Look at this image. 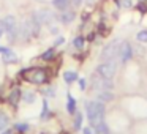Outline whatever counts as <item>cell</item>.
<instances>
[{
	"instance_id": "cell-16",
	"label": "cell",
	"mask_w": 147,
	"mask_h": 134,
	"mask_svg": "<svg viewBox=\"0 0 147 134\" xmlns=\"http://www.w3.org/2000/svg\"><path fill=\"white\" fill-rule=\"evenodd\" d=\"M63 80L67 84H73L78 80V73H74V71H65L63 73Z\"/></svg>"
},
{
	"instance_id": "cell-18",
	"label": "cell",
	"mask_w": 147,
	"mask_h": 134,
	"mask_svg": "<svg viewBox=\"0 0 147 134\" xmlns=\"http://www.w3.org/2000/svg\"><path fill=\"white\" fill-rule=\"evenodd\" d=\"M67 109L71 115L76 114V99L73 98L71 95H68V103H67Z\"/></svg>"
},
{
	"instance_id": "cell-14",
	"label": "cell",
	"mask_w": 147,
	"mask_h": 134,
	"mask_svg": "<svg viewBox=\"0 0 147 134\" xmlns=\"http://www.w3.org/2000/svg\"><path fill=\"white\" fill-rule=\"evenodd\" d=\"M55 49L54 48H51V49H46L45 52L41 54V60H45V62H51V60H54L55 58Z\"/></svg>"
},
{
	"instance_id": "cell-15",
	"label": "cell",
	"mask_w": 147,
	"mask_h": 134,
	"mask_svg": "<svg viewBox=\"0 0 147 134\" xmlns=\"http://www.w3.org/2000/svg\"><path fill=\"white\" fill-rule=\"evenodd\" d=\"M95 134H111V131H109V126L105 123V121H101V123L95 125Z\"/></svg>"
},
{
	"instance_id": "cell-30",
	"label": "cell",
	"mask_w": 147,
	"mask_h": 134,
	"mask_svg": "<svg viewBox=\"0 0 147 134\" xmlns=\"http://www.w3.org/2000/svg\"><path fill=\"white\" fill-rule=\"evenodd\" d=\"M3 33H5V27H3V22L0 21V38L3 36Z\"/></svg>"
},
{
	"instance_id": "cell-17",
	"label": "cell",
	"mask_w": 147,
	"mask_h": 134,
	"mask_svg": "<svg viewBox=\"0 0 147 134\" xmlns=\"http://www.w3.org/2000/svg\"><path fill=\"white\" fill-rule=\"evenodd\" d=\"M8 125H10V118H8V115L5 114V112L0 111V131H5L8 128Z\"/></svg>"
},
{
	"instance_id": "cell-8",
	"label": "cell",
	"mask_w": 147,
	"mask_h": 134,
	"mask_svg": "<svg viewBox=\"0 0 147 134\" xmlns=\"http://www.w3.org/2000/svg\"><path fill=\"white\" fill-rule=\"evenodd\" d=\"M133 57V46L128 41H122L120 43V49H119V62L122 65L128 63Z\"/></svg>"
},
{
	"instance_id": "cell-1",
	"label": "cell",
	"mask_w": 147,
	"mask_h": 134,
	"mask_svg": "<svg viewBox=\"0 0 147 134\" xmlns=\"http://www.w3.org/2000/svg\"><path fill=\"white\" fill-rule=\"evenodd\" d=\"M105 112H106L105 103L98 101V99H95V101H86V114H87V118H89L92 126L105 121Z\"/></svg>"
},
{
	"instance_id": "cell-23",
	"label": "cell",
	"mask_w": 147,
	"mask_h": 134,
	"mask_svg": "<svg viewBox=\"0 0 147 134\" xmlns=\"http://www.w3.org/2000/svg\"><path fill=\"white\" fill-rule=\"evenodd\" d=\"M14 128H16V131H19V133H26V131H29V125L27 123H18Z\"/></svg>"
},
{
	"instance_id": "cell-12",
	"label": "cell",
	"mask_w": 147,
	"mask_h": 134,
	"mask_svg": "<svg viewBox=\"0 0 147 134\" xmlns=\"http://www.w3.org/2000/svg\"><path fill=\"white\" fill-rule=\"evenodd\" d=\"M2 60H3V63H18V60H19V58H18V55L14 54L13 51H10V49H8L7 52H3V54H2Z\"/></svg>"
},
{
	"instance_id": "cell-27",
	"label": "cell",
	"mask_w": 147,
	"mask_h": 134,
	"mask_svg": "<svg viewBox=\"0 0 147 134\" xmlns=\"http://www.w3.org/2000/svg\"><path fill=\"white\" fill-rule=\"evenodd\" d=\"M63 43H65V38H63V36H57V40H55L54 46H60V44H63Z\"/></svg>"
},
{
	"instance_id": "cell-10",
	"label": "cell",
	"mask_w": 147,
	"mask_h": 134,
	"mask_svg": "<svg viewBox=\"0 0 147 134\" xmlns=\"http://www.w3.org/2000/svg\"><path fill=\"white\" fill-rule=\"evenodd\" d=\"M74 17H76L74 11H71V10H63V11H60V14H59L57 19L60 21L62 24H70V22H73V21H74Z\"/></svg>"
},
{
	"instance_id": "cell-13",
	"label": "cell",
	"mask_w": 147,
	"mask_h": 134,
	"mask_svg": "<svg viewBox=\"0 0 147 134\" xmlns=\"http://www.w3.org/2000/svg\"><path fill=\"white\" fill-rule=\"evenodd\" d=\"M70 3H71L70 0H52V7H54L55 10H59V11L68 10Z\"/></svg>"
},
{
	"instance_id": "cell-6",
	"label": "cell",
	"mask_w": 147,
	"mask_h": 134,
	"mask_svg": "<svg viewBox=\"0 0 147 134\" xmlns=\"http://www.w3.org/2000/svg\"><path fill=\"white\" fill-rule=\"evenodd\" d=\"M96 73L106 79H114L117 73V62H101L96 66Z\"/></svg>"
},
{
	"instance_id": "cell-22",
	"label": "cell",
	"mask_w": 147,
	"mask_h": 134,
	"mask_svg": "<svg viewBox=\"0 0 147 134\" xmlns=\"http://www.w3.org/2000/svg\"><path fill=\"white\" fill-rule=\"evenodd\" d=\"M84 41H86V40H84V36H76V38L73 40V46L76 49H82L84 48Z\"/></svg>"
},
{
	"instance_id": "cell-19",
	"label": "cell",
	"mask_w": 147,
	"mask_h": 134,
	"mask_svg": "<svg viewBox=\"0 0 147 134\" xmlns=\"http://www.w3.org/2000/svg\"><path fill=\"white\" fill-rule=\"evenodd\" d=\"M136 41L141 44H146L147 43V29H142L136 33Z\"/></svg>"
},
{
	"instance_id": "cell-7",
	"label": "cell",
	"mask_w": 147,
	"mask_h": 134,
	"mask_svg": "<svg viewBox=\"0 0 147 134\" xmlns=\"http://www.w3.org/2000/svg\"><path fill=\"white\" fill-rule=\"evenodd\" d=\"M33 17H35L41 25H49V24L55 19V14L52 13L51 10H48V8H41V10L33 11Z\"/></svg>"
},
{
	"instance_id": "cell-4",
	"label": "cell",
	"mask_w": 147,
	"mask_h": 134,
	"mask_svg": "<svg viewBox=\"0 0 147 134\" xmlns=\"http://www.w3.org/2000/svg\"><path fill=\"white\" fill-rule=\"evenodd\" d=\"M90 88L93 92H101V90H112L114 88V82L112 79H106V77L100 76L98 73H93L90 76Z\"/></svg>"
},
{
	"instance_id": "cell-26",
	"label": "cell",
	"mask_w": 147,
	"mask_h": 134,
	"mask_svg": "<svg viewBox=\"0 0 147 134\" xmlns=\"http://www.w3.org/2000/svg\"><path fill=\"white\" fill-rule=\"evenodd\" d=\"M41 117L43 118H46V117H48V103H43V115H41Z\"/></svg>"
},
{
	"instance_id": "cell-21",
	"label": "cell",
	"mask_w": 147,
	"mask_h": 134,
	"mask_svg": "<svg viewBox=\"0 0 147 134\" xmlns=\"http://www.w3.org/2000/svg\"><path fill=\"white\" fill-rule=\"evenodd\" d=\"M22 99H24L26 103H29V104H30V103L35 101V93L30 92V90H26V92L22 93Z\"/></svg>"
},
{
	"instance_id": "cell-5",
	"label": "cell",
	"mask_w": 147,
	"mask_h": 134,
	"mask_svg": "<svg viewBox=\"0 0 147 134\" xmlns=\"http://www.w3.org/2000/svg\"><path fill=\"white\" fill-rule=\"evenodd\" d=\"M2 22H3L5 33H7L8 40H10L11 43L16 41V40H18V27H19L16 17H14L13 14H8V16H5L3 19H2Z\"/></svg>"
},
{
	"instance_id": "cell-33",
	"label": "cell",
	"mask_w": 147,
	"mask_h": 134,
	"mask_svg": "<svg viewBox=\"0 0 147 134\" xmlns=\"http://www.w3.org/2000/svg\"><path fill=\"white\" fill-rule=\"evenodd\" d=\"M8 51V48H2V46H0V54H3V52H7Z\"/></svg>"
},
{
	"instance_id": "cell-3",
	"label": "cell",
	"mask_w": 147,
	"mask_h": 134,
	"mask_svg": "<svg viewBox=\"0 0 147 134\" xmlns=\"http://www.w3.org/2000/svg\"><path fill=\"white\" fill-rule=\"evenodd\" d=\"M120 43H122V40H119V38H114L112 41H109L108 44L103 48L101 54H100L101 62H117V58H119V49H120Z\"/></svg>"
},
{
	"instance_id": "cell-31",
	"label": "cell",
	"mask_w": 147,
	"mask_h": 134,
	"mask_svg": "<svg viewBox=\"0 0 147 134\" xmlns=\"http://www.w3.org/2000/svg\"><path fill=\"white\" fill-rule=\"evenodd\" d=\"M51 33H54V35H55V33H59V29H57L55 25H52V27H51Z\"/></svg>"
},
{
	"instance_id": "cell-11",
	"label": "cell",
	"mask_w": 147,
	"mask_h": 134,
	"mask_svg": "<svg viewBox=\"0 0 147 134\" xmlns=\"http://www.w3.org/2000/svg\"><path fill=\"white\" fill-rule=\"evenodd\" d=\"M22 99V92H21L19 88H13L10 92V96H8V101H10V104L13 106H18V103Z\"/></svg>"
},
{
	"instance_id": "cell-24",
	"label": "cell",
	"mask_w": 147,
	"mask_h": 134,
	"mask_svg": "<svg viewBox=\"0 0 147 134\" xmlns=\"http://www.w3.org/2000/svg\"><path fill=\"white\" fill-rule=\"evenodd\" d=\"M122 8H131L133 7V0H119Z\"/></svg>"
},
{
	"instance_id": "cell-29",
	"label": "cell",
	"mask_w": 147,
	"mask_h": 134,
	"mask_svg": "<svg viewBox=\"0 0 147 134\" xmlns=\"http://www.w3.org/2000/svg\"><path fill=\"white\" fill-rule=\"evenodd\" d=\"M79 87L81 90H86V79H79Z\"/></svg>"
},
{
	"instance_id": "cell-25",
	"label": "cell",
	"mask_w": 147,
	"mask_h": 134,
	"mask_svg": "<svg viewBox=\"0 0 147 134\" xmlns=\"http://www.w3.org/2000/svg\"><path fill=\"white\" fill-rule=\"evenodd\" d=\"M45 95L54 96V95H55V90H54V87H49V88H46V90H45Z\"/></svg>"
},
{
	"instance_id": "cell-34",
	"label": "cell",
	"mask_w": 147,
	"mask_h": 134,
	"mask_svg": "<svg viewBox=\"0 0 147 134\" xmlns=\"http://www.w3.org/2000/svg\"><path fill=\"white\" fill-rule=\"evenodd\" d=\"M2 134H11V129H5V131H2Z\"/></svg>"
},
{
	"instance_id": "cell-20",
	"label": "cell",
	"mask_w": 147,
	"mask_h": 134,
	"mask_svg": "<svg viewBox=\"0 0 147 134\" xmlns=\"http://www.w3.org/2000/svg\"><path fill=\"white\" fill-rule=\"evenodd\" d=\"M82 128V114L76 111L74 114V131H79Z\"/></svg>"
},
{
	"instance_id": "cell-28",
	"label": "cell",
	"mask_w": 147,
	"mask_h": 134,
	"mask_svg": "<svg viewBox=\"0 0 147 134\" xmlns=\"http://www.w3.org/2000/svg\"><path fill=\"white\" fill-rule=\"evenodd\" d=\"M82 134H93L92 128H90V126H86V128L82 129Z\"/></svg>"
},
{
	"instance_id": "cell-9",
	"label": "cell",
	"mask_w": 147,
	"mask_h": 134,
	"mask_svg": "<svg viewBox=\"0 0 147 134\" xmlns=\"http://www.w3.org/2000/svg\"><path fill=\"white\" fill-rule=\"evenodd\" d=\"M98 101L101 103H111L114 101V93H112V90H101V92H96V96H95Z\"/></svg>"
},
{
	"instance_id": "cell-2",
	"label": "cell",
	"mask_w": 147,
	"mask_h": 134,
	"mask_svg": "<svg viewBox=\"0 0 147 134\" xmlns=\"http://www.w3.org/2000/svg\"><path fill=\"white\" fill-rule=\"evenodd\" d=\"M22 77L30 84H35V85H41V84H46L49 79L48 76V71L43 70L40 66H32V68H27V70L22 71Z\"/></svg>"
},
{
	"instance_id": "cell-32",
	"label": "cell",
	"mask_w": 147,
	"mask_h": 134,
	"mask_svg": "<svg viewBox=\"0 0 147 134\" xmlns=\"http://www.w3.org/2000/svg\"><path fill=\"white\" fill-rule=\"evenodd\" d=\"M82 3V0H73V5L74 7H78V5H81Z\"/></svg>"
},
{
	"instance_id": "cell-35",
	"label": "cell",
	"mask_w": 147,
	"mask_h": 134,
	"mask_svg": "<svg viewBox=\"0 0 147 134\" xmlns=\"http://www.w3.org/2000/svg\"><path fill=\"white\" fill-rule=\"evenodd\" d=\"M138 2H141V3H144V2H146V0H138Z\"/></svg>"
}]
</instances>
